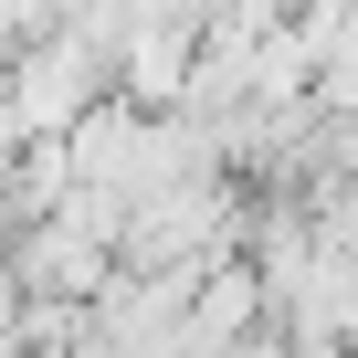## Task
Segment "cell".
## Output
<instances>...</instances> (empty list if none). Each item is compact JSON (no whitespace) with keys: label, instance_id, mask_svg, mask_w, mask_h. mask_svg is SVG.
I'll return each instance as SVG.
<instances>
[{"label":"cell","instance_id":"6da1fadb","mask_svg":"<svg viewBox=\"0 0 358 358\" xmlns=\"http://www.w3.org/2000/svg\"><path fill=\"white\" fill-rule=\"evenodd\" d=\"M222 358H295V348H285V327H253V337H232Z\"/></svg>","mask_w":358,"mask_h":358}]
</instances>
